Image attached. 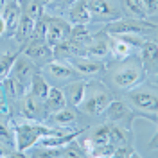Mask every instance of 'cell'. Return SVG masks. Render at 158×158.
I'll return each instance as SVG.
<instances>
[{"mask_svg":"<svg viewBox=\"0 0 158 158\" xmlns=\"http://www.w3.org/2000/svg\"><path fill=\"white\" fill-rule=\"evenodd\" d=\"M92 25H94V23H79V25H72L69 38L74 40V41H77L79 45H83V49H85V45L92 40L94 32H95V29H94Z\"/></svg>","mask_w":158,"mask_h":158,"instance_id":"25","label":"cell"},{"mask_svg":"<svg viewBox=\"0 0 158 158\" xmlns=\"http://www.w3.org/2000/svg\"><path fill=\"white\" fill-rule=\"evenodd\" d=\"M106 122H111V124H118L122 128L131 129L133 122H135V111L129 106L126 101L122 99H111L108 104L106 111L102 113Z\"/></svg>","mask_w":158,"mask_h":158,"instance_id":"9","label":"cell"},{"mask_svg":"<svg viewBox=\"0 0 158 158\" xmlns=\"http://www.w3.org/2000/svg\"><path fill=\"white\" fill-rule=\"evenodd\" d=\"M135 54V47L120 36H110V56L113 59H122Z\"/></svg>","mask_w":158,"mask_h":158,"instance_id":"22","label":"cell"},{"mask_svg":"<svg viewBox=\"0 0 158 158\" xmlns=\"http://www.w3.org/2000/svg\"><path fill=\"white\" fill-rule=\"evenodd\" d=\"M85 56L95 59L110 58V34L104 29H99L94 32V36L85 45Z\"/></svg>","mask_w":158,"mask_h":158,"instance_id":"12","label":"cell"},{"mask_svg":"<svg viewBox=\"0 0 158 158\" xmlns=\"http://www.w3.org/2000/svg\"><path fill=\"white\" fill-rule=\"evenodd\" d=\"M110 129H111V124L110 122H104V124H99L97 128L92 131L90 140L94 142V146H97V144H108L110 142Z\"/></svg>","mask_w":158,"mask_h":158,"instance_id":"32","label":"cell"},{"mask_svg":"<svg viewBox=\"0 0 158 158\" xmlns=\"http://www.w3.org/2000/svg\"><path fill=\"white\" fill-rule=\"evenodd\" d=\"M74 2H76V0H52V2L49 4V7H52L54 13L61 16L63 13H67V11H69V7L74 4Z\"/></svg>","mask_w":158,"mask_h":158,"instance_id":"34","label":"cell"},{"mask_svg":"<svg viewBox=\"0 0 158 158\" xmlns=\"http://www.w3.org/2000/svg\"><path fill=\"white\" fill-rule=\"evenodd\" d=\"M104 70L108 72L110 83L122 92H128V90H133L140 85H144L149 77L140 58L135 54L104 63Z\"/></svg>","mask_w":158,"mask_h":158,"instance_id":"1","label":"cell"},{"mask_svg":"<svg viewBox=\"0 0 158 158\" xmlns=\"http://www.w3.org/2000/svg\"><path fill=\"white\" fill-rule=\"evenodd\" d=\"M13 118V129H15V149L27 155L25 151H31L36 144L40 142V138L54 133L58 128H52L45 122H36V120H27V118Z\"/></svg>","mask_w":158,"mask_h":158,"instance_id":"2","label":"cell"},{"mask_svg":"<svg viewBox=\"0 0 158 158\" xmlns=\"http://www.w3.org/2000/svg\"><path fill=\"white\" fill-rule=\"evenodd\" d=\"M22 52L27 56V58H31L36 65H43V63H47V61H50V59L54 58V54H52V47H50L49 43L45 41V38L43 36H32V38L22 47Z\"/></svg>","mask_w":158,"mask_h":158,"instance_id":"10","label":"cell"},{"mask_svg":"<svg viewBox=\"0 0 158 158\" xmlns=\"http://www.w3.org/2000/svg\"><path fill=\"white\" fill-rule=\"evenodd\" d=\"M18 54H20V50H6V52H0V81L11 74V69L15 65V59L18 58Z\"/></svg>","mask_w":158,"mask_h":158,"instance_id":"29","label":"cell"},{"mask_svg":"<svg viewBox=\"0 0 158 158\" xmlns=\"http://www.w3.org/2000/svg\"><path fill=\"white\" fill-rule=\"evenodd\" d=\"M129 140H131V129L122 128L118 124H111V129H110V144L113 148L126 146V144H129Z\"/></svg>","mask_w":158,"mask_h":158,"instance_id":"28","label":"cell"},{"mask_svg":"<svg viewBox=\"0 0 158 158\" xmlns=\"http://www.w3.org/2000/svg\"><path fill=\"white\" fill-rule=\"evenodd\" d=\"M67 20H69L72 25H79V23H94L88 9H86L85 0H76V2L70 6L69 11H67Z\"/></svg>","mask_w":158,"mask_h":158,"instance_id":"21","label":"cell"},{"mask_svg":"<svg viewBox=\"0 0 158 158\" xmlns=\"http://www.w3.org/2000/svg\"><path fill=\"white\" fill-rule=\"evenodd\" d=\"M140 61L144 65V69L148 72V76L153 72V76H156V56H158V45L156 40H144V43L140 45Z\"/></svg>","mask_w":158,"mask_h":158,"instance_id":"17","label":"cell"},{"mask_svg":"<svg viewBox=\"0 0 158 158\" xmlns=\"http://www.w3.org/2000/svg\"><path fill=\"white\" fill-rule=\"evenodd\" d=\"M113 156L131 158V156H140V155H138L137 151L129 146V144H126V146H118V148H115V151H113Z\"/></svg>","mask_w":158,"mask_h":158,"instance_id":"35","label":"cell"},{"mask_svg":"<svg viewBox=\"0 0 158 158\" xmlns=\"http://www.w3.org/2000/svg\"><path fill=\"white\" fill-rule=\"evenodd\" d=\"M20 9L23 15H27L29 18H32L34 22H38L43 15H45V4L43 0H18Z\"/></svg>","mask_w":158,"mask_h":158,"instance_id":"26","label":"cell"},{"mask_svg":"<svg viewBox=\"0 0 158 158\" xmlns=\"http://www.w3.org/2000/svg\"><path fill=\"white\" fill-rule=\"evenodd\" d=\"M40 72L45 77L54 79L59 85H67V83H72V81H77V79L83 77L67 59H58V58H52L50 61L43 63L40 67Z\"/></svg>","mask_w":158,"mask_h":158,"instance_id":"8","label":"cell"},{"mask_svg":"<svg viewBox=\"0 0 158 158\" xmlns=\"http://www.w3.org/2000/svg\"><path fill=\"white\" fill-rule=\"evenodd\" d=\"M43 104H45V110H47V113H52V111H56V110H61L63 106H67V97H65V92L58 86H50L49 88V94H47V97L43 101Z\"/></svg>","mask_w":158,"mask_h":158,"instance_id":"23","label":"cell"},{"mask_svg":"<svg viewBox=\"0 0 158 158\" xmlns=\"http://www.w3.org/2000/svg\"><path fill=\"white\" fill-rule=\"evenodd\" d=\"M38 72H40V65H36L32 59L27 58V56L20 50L18 58L15 59V65H13V69H11V76H15L16 79H20L22 83H25V85L29 86L32 76L38 74Z\"/></svg>","mask_w":158,"mask_h":158,"instance_id":"13","label":"cell"},{"mask_svg":"<svg viewBox=\"0 0 158 158\" xmlns=\"http://www.w3.org/2000/svg\"><path fill=\"white\" fill-rule=\"evenodd\" d=\"M2 18L6 22V27H7V34L6 36H13V32L18 25V20L22 16V9H20L18 0H9V2H4L2 4Z\"/></svg>","mask_w":158,"mask_h":158,"instance_id":"18","label":"cell"},{"mask_svg":"<svg viewBox=\"0 0 158 158\" xmlns=\"http://www.w3.org/2000/svg\"><path fill=\"white\" fill-rule=\"evenodd\" d=\"M102 29L110 36H140L144 40H155L156 36V22H151L149 18H133V16H122L113 22H108Z\"/></svg>","mask_w":158,"mask_h":158,"instance_id":"4","label":"cell"},{"mask_svg":"<svg viewBox=\"0 0 158 158\" xmlns=\"http://www.w3.org/2000/svg\"><path fill=\"white\" fill-rule=\"evenodd\" d=\"M2 88H4V94H6V99L9 104H18L20 101L23 99V95L27 94V85L22 83L20 79H16L15 76H7L2 81Z\"/></svg>","mask_w":158,"mask_h":158,"instance_id":"16","label":"cell"},{"mask_svg":"<svg viewBox=\"0 0 158 158\" xmlns=\"http://www.w3.org/2000/svg\"><path fill=\"white\" fill-rule=\"evenodd\" d=\"M148 83V81H146ZM144 85H140L137 88L128 90L126 94V102L133 108V111L137 115H144L148 118L156 120V104H158V97H156V86L148 88Z\"/></svg>","mask_w":158,"mask_h":158,"instance_id":"6","label":"cell"},{"mask_svg":"<svg viewBox=\"0 0 158 158\" xmlns=\"http://www.w3.org/2000/svg\"><path fill=\"white\" fill-rule=\"evenodd\" d=\"M94 23H108L124 16L122 0H85Z\"/></svg>","mask_w":158,"mask_h":158,"instance_id":"7","label":"cell"},{"mask_svg":"<svg viewBox=\"0 0 158 158\" xmlns=\"http://www.w3.org/2000/svg\"><path fill=\"white\" fill-rule=\"evenodd\" d=\"M113 151H115V148H113L110 142H108V144H97V146H94L92 153H90V156H94V158L113 156Z\"/></svg>","mask_w":158,"mask_h":158,"instance_id":"33","label":"cell"},{"mask_svg":"<svg viewBox=\"0 0 158 158\" xmlns=\"http://www.w3.org/2000/svg\"><path fill=\"white\" fill-rule=\"evenodd\" d=\"M111 99H113L111 88L104 81H101V79H86L85 97H83V102L79 104V108L86 115L101 117L106 111Z\"/></svg>","mask_w":158,"mask_h":158,"instance_id":"3","label":"cell"},{"mask_svg":"<svg viewBox=\"0 0 158 158\" xmlns=\"http://www.w3.org/2000/svg\"><path fill=\"white\" fill-rule=\"evenodd\" d=\"M70 29H72V23L59 15H43L38 22H34V34L43 36L50 47L69 38Z\"/></svg>","mask_w":158,"mask_h":158,"instance_id":"5","label":"cell"},{"mask_svg":"<svg viewBox=\"0 0 158 158\" xmlns=\"http://www.w3.org/2000/svg\"><path fill=\"white\" fill-rule=\"evenodd\" d=\"M122 7H124V13H128V16L142 18V20L148 18L146 11H144V6H142V0H122Z\"/></svg>","mask_w":158,"mask_h":158,"instance_id":"30","label":"cell"},{"mask_svg":"<svg viewBox=\"0 0 158 158\" xmlns=\"http://www.w3.org/2000/svg\"><path fill=\"white\" fill-rule=\"evenodd\" d=\"M142 6L146 11V16L148 18H155L158 13V0H142Z\"/></svg>","mask_w":158,"mask_h":158,"instance_id":"36","label":"cell"},{"mask_svg":"<svg viewBox=\"0 0 158 158\" xmlns=\"http://www.w3.org/2000/svg\"><path fill=\"white\" fill-rule=\"evenodd\" d=\"M20 108V117L27 118V120H36V122H45L49 113L45 110L43 101L36 99L34 95H31L29 92L23 95V99L18 102Z\"/></svg>","mask_w":158,"mask_h":158,"instance_id":"11","label":"cell"},{"mask_svg":"<svg viewBox=\"0 0 158 158\" xmlns=\"http://www.w3.org/2000/svg\"><path fill=\"white\" fill-rule=\"evenodd\" d=\"M85 90H86V79L81 77L77 81H72V83H67L65 85V97H67V104L77 108L79 104L83 102V97H85Z\"/></svg>","mask_w":158,"mask_h":158,"instance_id":"19","label":"cell"},{"mask_svg":"<svg viewBox=\"0 0 158 158\" xmlns=\"http://www.w3.org/2000/svg\"><path fill=\"white\" fill-rule=\"evenodd\" d=\"M49 88H50V85H49V81H47V77L41 72H38V74L32 76L29 86H27V92H29L31 95H34L36 99H40V101H45L47 94H49Z\"/></svg>","mask_w":158,"mask_h":158,"instance_id":"24","label":"cell"},{"mask_svg":"<svg viewBox=\"0 0 158 158\" xmlns=\"http://www.w3.org/2000/svg\"><path fill=\"white\" fill-rule=\"evenodd\" d=\"M32 36H34V20L22 13V16H20V20H18V25H16L15 32H13V38L23 47Z\"/></svg>","mask_w":158,"mask_h":158,"instance_id":"20","label":"cell"},{"mask_svg":"<svg viewBox=\"0 0 158 158\" xmlns=\"http://www.w3.org/2000/svg\"><path fill=\"white\" fill-rule=\"evenodd\" d=\"M67 61L77 70L83 77H90V76L104 72V63L101 59L90 58V56H76V58H70Z\"/></svg>","mask_w":158,"mask_h":158,"instance_id":"15","label":"cell"},{"mask_svg":"<svg viewBox=\"0 0 158 158\" xmlns=\"http://www.w3.org/2000/svg\"><path fill=\"white\" fill-rule=\"evenodd\" d=\"M0 142L15 148V129L11 113H0Z\"/></svg>","mask_w":158,"mask_h":158,"instance_id":"27","label":"cell"},{"mask_svg":"<svg viewBox=\"0 0 158 158\" xmlns=\"http://www.w3.org/2000/svg\"><path fill=\"white\" fill-rule=\"evenodd\" d=\"M79 118V113L77 110L74 108V106H63L61 110H56V111H52L47 120H45V124H49L52 128H61V129H70L76 122H77Z\"/></svg>","mask_w":158,"mask_h":158,"instance_id":"14","label":"cell"},{"mask_svg":"<svg viewBox=\"0 0 158 158\" xmlns=\"http://www.w3.org/2000/svg\"><path fill=\"white\" fill-rule=\"evenodd\" d=\"M50 2H52V0H43V4H45V7H47V6H49Z\"/></svg>","mask_w":158,"mask_h":158,"instance_id":"38","label":"cell"},{"mask_svg":"<svg viewBox=\"0 0 158 158\" xmlns=\"http://www.w3.org/2000/svg\"><path fill=\"white\" fill-rule=\"evenodd\" d=\"M61 156H65V158H85L86 153H85L83 146L79 144L77 138H74V140H70L69 144H65V146L61 148Z\"/></svg>","mask_w":158,"mask_h":158,"instance_id":"31","label":"cell"},{"mask_svg":"<svg viewBox=\"0 0 158 158\" xmlns=\"http://www.w3.org/2000/svg\"><path fill=\"white\" fill-rule=\"evenodd\" d=\"M7 34V27H6V22L2 18V15H0V38H4Z\"/></svg>","mask_w":158,"mask_h":158,"instance_id":"37","label":"cell"}]
</instances>
